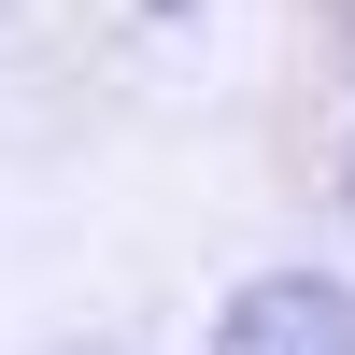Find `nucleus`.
I'll use <instances>...</instances> for the list:
<instances>
[{"label": "nucleus", "mask_w": 355, "mask_h": 355, "mask_svg": "<svg viewBox=\"0 0 355 355\" xmlns=\"http://www.w3.org/2000/svg\"><path fill=\"white\" fill-rule=\"evenodd\" d=\"M214 355H355V299H341V284H313V270H270V284L227 299Z\"/></svg>", "instance_id": "1"}, {"label": "nucleus", "mask_w": 355, "mask_h": 355, "mask_svg": "<svg viewBox=\"0 0 355 355\" xmlns=\"http://www.w3.org/2000/svg\"><path fill=\"white\" fill-rule=\"evenodd\" d=\"M341 15H355V0H341Z\"/></svg>", "instance_id": "2"}]
</instances>
